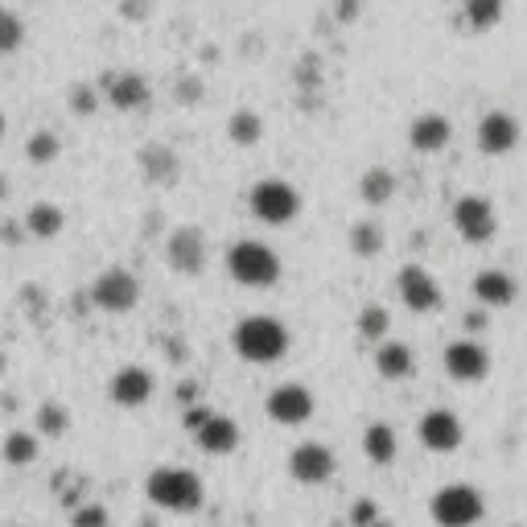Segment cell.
Instances as JSON below:
<instances>
[{
  "label": "cell",
  "instance_id": "cell-1",
  "mask_svg": "<svg viewBox=\"0 0 527 527\" xmlns=\"http://www.w3.org/2000/svg\"><path fill=\"white\" fill-rule=\"evenodd\" d=\"M231 346L243 363H256V367H272L289 355V330L285 322L268 318V313H252V318H243L231 334Z\"/></svg>",
  "mask_w": 527,
  "mask_h": 527
},
{
  "label": "cell",
  "instance_id": "cell-2",
  "mask_svg": "<svg viewBox=\"0 0 527 527\" xmlns=\"http://www.w3.org/2000/svg\"><path fill=\"white\" fill-rule=\"evenodd\" d=\"M145 495H149L153 507L169 511V515H194L206 503L202 478L194 470H186V466H157L145 478Z\"/></svg>",
  "mask_w": 527,
  "mask_h": 527
},
{
  "label": "cell",
  "instance_id": "cell-3",
  "mask_svg": "<svg viewBox=\"0 0 527 527\" xmlns=\"http://www.w3.org/2000/svg\"><path fill=\"white\" fill-rule=\"evenodd\" d=\"M227 276L243 289H272L280 280V256L264 239H239L227 248Z\"/></svg>",
  "mask_w": 527,
  "mask_h": 527
},
{
  "label": "cell",
  "instance_id": "cell-4",
  "mask_svg": "<svg viewBox=\"0 0 527 527\" xmlns=\"http://www.w3.org/2000/svg\"><path fill=\"white\" fill-rule=\"evenodd\" d=\"M429 515H433L437 527H474L486 515V499L470 482H449L433 495Z\"/></svg>",
  "mask_w": 527,
  "mask_h": 527
},
{
  "label": "cell",
  "instance_id": "cell-5",
  "mask_svg": "<svg viewBox=\"0 0 527 527\" xmlns=\"http://www.w3.org/2000/svg\"><path fill=\"white\" fill-rule=\"evenodd\" d=\"M248 206H252V215L268 227H285L301 215V194L285 182V178H264L252 186L248 194Z\"/></svg>",
  "mask_w": 527,
  "mask_h": 527
},
{
  "label": "cell",
  "instance_id": "cell-6",
  "mask_svg": "<svg viewBox=\"0 0 527 527\" xmlns=\"http://www.w3.org/2000/svg\"><path fill=\"white\" fill-rule=\"evenodd\" d=\"M91 305L95 309H103V313H128V309H136V301H140V280L128 272V268H120V264H112V268H103L95 280H91Z\"/></svg>",
  "mask_w": 527,
  "mask_h": 527
},
{
  "label": "cell",
  "instance_id": "cell-7",
  "mask_svg": "<svg viewBox=\"0 0 527 527\" xmlns=\"http://www.w3.org/2000/svg\"><path fill=\"white\" fill-rule=\"evenodd\" d=\"M449 219H453V231H458L466 243H490L499 235V215L482 194H462L453 202Z\"/></svg>",
  "mask_w": 527,
  "mask_h": 527
},
{
  "label": "cell",
  "instance_id": "cell-8",
  "mask_svg": "<svg viewBox=\"0 0 527 527\" xmlns=\"http://www.w3.org/2000/svg\"><path fill=\"white\" fill-rule=\"evenodd\" d=\"M396 297L404 301V309L412 313H437L441 309V285L429 268L420 264H404L396 276Z\"/></svg>",
  "mask_w": 527,
  "mask_h": 527
},
{
  "label": "cell",
  "instance_id": "cell-9",
  "mask_svg": "<svg viewBox=\"0 0 527 527\" xmlns=\"http://www.w3.org/2000/svg\"><path fill=\"white\" fill-rule=\"evenodd\" d=\"M445 375L453 383H482L490 375V350L474 338H453L445 346Z\"/></svg>",
  "mask_w": 527,
  "mask_h": 527
},
{
  "label": "cell",
  "instance_id": "cell-10",
  "mask_svg": "<svg viewBox=\"0 0 527 527\" xmlns=\"http://www.w3.org/2000/svg\"><path fill=\"white\" fill-rule=\"evenodd\" d=\"M416 441L425 445L429 453H453L466 441V429H462V420L453 416L449 408H429L425 416L416 420Z\"/></svg>",
  "mask_w": 527,
  "mask_h": 527
},
{
  "label": "cell",
  "instance_id": "cell-11",
  "mask_svg": "<svg viewBox=\"0 0 527 527\" xmlns=\"http://www.w3.org/2000/svg\"><path fill=\"white\" fill-rule=\"evenodd\" d=\"M334 470H338V458H334V449H326L322 441H301L289 453V474L301 486H322V482L334 478Z\"/></svg>",
  "mask_w": 527,
  "mask_h": 527
},
{
  "label": "cell",
  "instance_id": "cell-12",
  "mask_svg": "<svg viewBox=\"0 0 527 527\" xmlns=\"http://www.w3.org/2000/svg\"><path fill=\"white\" fill-rule=\"evenodd\" d=\"M206 256H210V248H206V235L198 227H178L165 243V260L178 276H202Z\"/></svg>",
  "mask_w": 527,
  "mask_h": 527
},
{
  "label": "cell",
  "instance_id": "cell-13",
  "mask_svg": "<svg viewBox=\"0 0 527 527\" xmlns=\"http://www.w3.org/2000/svg\"><path fill=\"white\" fill-rule=\"evenodd\" d=\"M264 412L276 420V425L297 429V425H305V420L313 416V392L305 388V383H280V388L268 392Z\"/></svg>",
  "mask_w": 527,
  "mask_h": 527
},
{
  "label": "cell",
  "instance_id": "cell-14",
  "mask_svg": "<svg viewBox=\"0 0 527 527\" xmlns=\"http://www.w3.org/2000/svg\"><path fill=\"white\" fill-rule=\"evenodd\" d=\"M153 392H157L153 371H149V367H136V363L120 367V371L112 375V383H108V396H112V404H120V408H145V404L153 400Z\"/></svg>",
  "mask_w": 527,
  "mask_h": 527
},
{
  "label": "cell",
  "instance_id": "cell-15",
  "mask_svg": "<svg viewBox=\"0 0 527 527\" xmlns=\"http://www.w3.org/2000/svg\"><path fill=\"white\" fill-rule=\"evenodd\" d=\"M103 99L112 103L116 112H140V108H149V79L145 75H136V70H116V75L103 79Z\"/></svg>",
  "mask_w": 527,
  "mask_h": 527
},
{
  "label": "cell",
  "instance_id": "cell-16",
  "mask_svg": "<svg viewBox=\"0 0 527 527\" xmlns=\"http://www.w3.org/2000/svg\"><path fill=\"white\" fill-rule=\"evenodd\" d=\"M515 145H519V120L511 112L495 108L478 120V149L486 157H507Z\"/></svg>",
  "mask_w": 527,
  "mask_h": 527
},
{
  "label": "cell",
  "instance_id": "cell-17",
  "mask_svg": "<svg viewBox=\"0 0 527 527\" xmlns=\"http://www.w3.org/2000/svg\"><path fill=\"white\" fill-rule=\"evenodd\" d=\"M194 441H198L202 453H210V458H227V453L239 449V425L223 412H210L194 429Z\"/></svg>",
  "mask_w": 527,
  "mask_h": 527
},
{
  "label": "cell",
  "instance_id": "cell-18",
  "mask_svg": "<svg viewBox=\"0 0 527 527\" xmlns=\"http://www.w3.org/2000/svg\"><path fill=\"white\" fill-rule=\"evenodd\" d=\"M449 140H453V124H449V116H441V112H420V116L412 120V128H408V145H412L416 153H425V157L441 153Z\"/></svg>",
  "mask_w": 527,
  "mask_h": 527
},
{
  "label": "cell",
  "instance_id": "cell-19",
  "mask_svg": "<svg viewBox=\"0 0 527 527\" xmlns=\"http://www.w3.org/2000/svg\"><path fill=\"white\" fill-rule=\"evenodd\" d=\"M515 276L511 272H503V268H482L478 276H474V297H478V305H486V309H507L511 301H515Z\"/></svg>",
  "mask_w": 527,
  "mask_h": 527
},
{
  "label": "cell",
  "instance_id": "cell-20",
  "mask_svg": "<svg viewBox=\"0 0 527 527\" xmlns=\"http://www.w3.org/2000/svg\"><path fill=\"white\" fill-rule=\"evenodd\" d=\"M375 371H379L383 379H392V383L408 379V375L416 371V355H412V346H408V342H400V338H383V342H379V350H375Z\"/></svg>",
  "mask_w": 527,
  "mask_h": 527
},
{
  "label": "cell",
  "instance_id": "cell-21",
  "mask_svg": "<svg viewBox=\"0 0 527 527\" xmlns=\"http://www.w3.org/2000/svg\"><path fill=\"white\" fill-rule=\"evenodd\" d=\"M140 173L153 182V186H173L178 182V153L165 149V145H149V149H140Z\"/></svg>",
  "mask_w": 527,
  "mask_h": 527
},
{
  "label": "cell",
  "instance_id": "cell-22",
  "mask_svg": "<svg viewBox=\"0 0 527 527\" xmlns=\"http://www.w3.org/2000/svg\"><path fill=\"white\" fill-rule=\"evenodd\" d=\"M25 235H33V239H54V235H62V227H66V210L58 206V202H33L29 210H25Z\"/></svg>",
  "mask_w": 527,
  "mask_h": 527
},
{
  "label": "cell",
  "instance_id": "cell-23",
  "mask_svg": "<svg viewBox=\"0 0 527 527\" xmlns=\"http://www.w3.org/2000/svg\"><path fill=\"white\" fill-rule=\"evenodd\" d=\"M396 190H400V182H396V173H392L388 165H371V169L363 173V178H359V198H363L367 206L392 202Z\"/></svg>",
  "mask_w": 527,
  "mask_h": 527
},
{
  "label": "cell",
  "instance_id": "cell-24",
  "mask_svg": "<svg viewBox=\"0 0 527 527\" xmlns=\"http://www.w3.org/2000/svg\"><path fill=\"white\" fill-rule=\"evenodd\" d=\"M363 453L375 462V466H392L396 453H400V441H396V429L383 425V420H375V425H367L363 433Z\"/></svg>",
  "mask_w": 527,
  "mask_h": 527
},
{
  "label": "cell",
  "instance_id": "cell-25",
  "mask_svg": "<svg viewBox=\"0 0 527 527\" xmlns=\"http://www.w3.org/2000/svg\"><path fill=\"white\" fill-rule=\"evenodd\" d=\"M227 136H231V145H239V149L260 145V140H264V116L252 112V108L235 112V116L227 120Z\"/></svg>",
  "mask_w": 527,
  "mask_h": 527
},
{
  "label": "cell",
  "instance_id": "cell-26",
  "mask_svg": "<svg viewBox=\"0 0 527 527\" xmlns=\"http://www.w3.org/2000/svg\"><path fill=\"white\" fill-rule=\"evenodd\" d=\"M38 453H42L38 437L25 433V429H13L5 437V445H0V458H5L9 466H33V462H38Z\"/></svg>",
  "mask_w": 527,
  "mask_h": 527
},
{
  "label": "cell",
  "instance_id": "cell-27",
  "mask_svg": "<svg viewBox=\"0 0 527 527\" xmlns=\"http://www.w3.org/2000/svg\"><path fill=\"white\" fill-rule=\"evenodd\" d=\"M462 13L474 33H486L503 21V0H462Z\"/></svg>",
  "mask_w": 527,
  "mask_h": 527
},
{
  "label": "cell",
  "instance_id": "cell-28",
  "mask_svg": "<svg viewBox=\"0 0 527 527\" xmlns=\"http://www.w3.org/2000/svg\"><path fill=\"white\" fill-rule=\"evenodd\" d=\"M58 153H62V140H58L50 128H38V132L25 140V157H29L33 165H54Z\"/></svg>",
  "mask_w": 527,
  "mask_h": 527
},
{
  "label": "cell",
  "instance_id": "cell-29",
  "mask_svg": "<svg viewBox=\"0 0 527 527\" xmlns=\"http://www.w3.org/2000/svg\"><path fill=\"white\" fill-rule=\"evenodd\" d=\"M359 338L363 342H383L388 338V330H392V318H388V309L383 305H367V309H359Z\"/></svg>",
  "mask_w": 527,
  "mask_h": 527
},
{
  "label": "cell",
  "instance_id": "cell-30",
  "mask_svg": "<svg viewBox=\"0 0 527 527\" xmlns=\"http://www.w3.org/2000/svg\"><path fill=\"white\" fill-rule=\"evenodd\" d=\"M350 252L363 256V260L379 256L383 252V231H379V223H355V227H350Z\"/></svg>",
  "mask_w": 527,
  "mask_h": 527
},
{
  "label": "cell",
  "instance_id": "cell-31",
  "mask_svg": "<svg viewBox=\"0 0 527 527\" xmlns=\"http://www.w3.org/2000/svg\"><path fill=\"white\" fill-rule=\"evenodd\" d=\"M70 429V412L58 404V400H46L42 408H38V433L42 437H62Z\"/></svg>",
  "mask_w": 527,
  "mask_h": 527
},
{
  "label": "cell",
  "instance_id": "cell-32",
  "mask_svg": "<svg viewBox=\"0 0 527 527\" xmlns=\"http://www.w3.org/2000/svg\"><path fill=\"white\" fill-rule=\"evenodd\" d=\"M25 42V21L9 9H0V58H9L13 50H21Z\"/></svg>",
  "mask_w": 527,
  "mask_h": 527
},
{
  "label": "cell",
  "instance_id": "cell-33",
  "mask_svg": "<svg viewBox=\"0 0 527 527\" xmlns=\"http://www.w3.org/2000/svg\"><path fill=\"white\" fill-rule=\"evenodd\" d=\"M70 527H112V515L103 503H79L70 511Z\"/></svg>",
  "mask_w": 527,
  "mask_h": 527
},
{
  "label": "cell",
  "instance_id": "cell-34",
  "mask_svg": "<svg viewBox=\"0 0 527 527\" xmlns=\"http://www.w3.org/2000/svg\"><path fill=\"white\" fill-rule=\"evenodd\" d=\"M350 523H355V527H371V523H379V507H375L371 499H359L355 507H350Z\"/></svg>",
  "mask_w": 527,
  "mask_h": 527
},
{
  "label": "cell",
  "instance_id": "cell-35",
  "mask_svg": "<svg viewBox=\"0 0 527 527\" xmlns=\"http://www.w3.org/2000/svg\"><path fill=\"white\" fill-rule=\"evenodd\" d=\"M95 103H99V99H95L91 87H75V91H70V108H75L79 116H91V112H95Z\"/></svg>",
  "mask_w": 527,
  "mask_h": 527
},
{
  "label": "cell",
  "instance_id": "cell-36",
  "mask_svg": "<svg viewBox=\"0 0 527 527\" xmlns=\"http://www.w3.org/2000/svg\"><path fill=\"white\" fill-rule=\"evenodd\" d=\"M338 13H342V17L350 21V17H355V13H359V0H342V5H338Z\"/></svg>",
  "mask_w": 527,
  "mask_h": 527
},
{
  "label": "cell",
  "instance_id": "cell-37",
  "mask_svg": "<svg viewBox=\"0 0 527 527\" xmlns=\"http://www.w3.org/2000/svg\"><path fill=\"white\" fill-rule=\"evenodd\" d=\"M5 198H9V178L0 173V202H5Z\"/></svg>",
  "mask_w": 527,
  "mask_h": 527
},
{
  "label": "cell",
  "instance_id": "cell-38",
  "mask_svg": "<svg viewBox=\"0 0 527 527\" xmlns=\"http://www.w3.org/2000/svg\"><path fill=\"white\" fill-rule=\"evenodd\" d=\"M0 140H5V112H0Z\"/></svg>",
  "mask_w": 527,
  "mask_h": 527
},
{
  "label": "cell",
  "instance_id": "cell-39",
  "mask_svg": "<svg viewBox=\"0 0 527 527\" xmlns=\"http://www.w3.org/2000/svg\"><path fill=\"white\" fill-rule=\"evenodd\" d=\"M0 375H5V350H0Z\"/></svg>",
  "mask_w": 527,
  "mask_h": 527
},
{
  "label": "cell",
  "instance_id": "cell-40",
  "mask_svg": "<svg viewBox=\"0 0 527 527\" xmlns=\"http://www.w3.org/2000/svg\"><path fill=\"white\" fill-rule=\"evenodd\" d=\"M371 527H392V523H383V519H379V523H371Z\"/></svg>",
  "mask_w": 527,
  "mask_h": 527
}]
</instances>
